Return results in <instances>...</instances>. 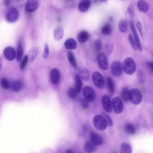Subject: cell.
Returning a JSON list of instances; mask_svg holds the SVG:
<instances>
[{"mask_svg":"<svg viewBox=\"0 0 153 153\" xmlns=\"http://www.w3.org/2000/svg\"><path fill=\"white\" fill-rule=\"evenodd\" d=\"M6 20L10 23L16 22L19 18V12L17 9L15 7L10 8L6 13Z\"/></svg>","mask_w":153,"mask_h":153,"instance_id":"5","label":"cell"},{"mask_svg":"<svg viewBox=\"0 0 153 153\" xmlns=\"http://www.w3.org/2000/svg\"><path fill=\"white\" fill-rule=\"evenodd\" d=\"M128 15L131 17V18H133L135 17V9H134V6L132 4H130L128 7H127V9Z\"/></svg>","mask_w":153,"mask_h":153,"instance_id":"38","label":"cell"},{"mask_svg":"<svg viewBox=\"0 0 153 153\" xmlns=\"http://www.w3.org/2000/svg\"><path fill=\"white\" fill-rule=\"evenodd\" d=\"M91 6V2L90 0H82L78 6L79 10L83 13L86 12Z\"/></svg>","mask_w":153,"mask_h":153,"instance_id":"15","label":"cell"},{"mask_svg":"<svg viewBox=\"0 0 153 153\" xmlns=\"http://www.w3.org/2000/svg\"><path fill=\"white\" fill-rule=\"evenodd\" d=\"M83 94L85 97V99L88 102H92L95 100V93L93 89L89 86H85L83 89Z\"/></svg>","mask_w":153,"mask_h":153,"instance_id":"6","label":"cell"},{"mask_svg":"<svg viewBox=\"0 0 153 153\" xmlns=\"http://www.w3.org/2000/svg\"><path fill=\"white\" fill-rule=\"evenodd\" d=\"M123 71L127 75H132L136 69V65L135 60L131 57L126 58L122 65Z\"/></svg>","mask_w":153,"mask_h":153,"instance_id":"1","label":"cell"},{"mask_svg":"<svg viewBox=\"0 0 153 153\" xmlns=\"http://www.w3.org/2000/svg\"><path fill=\"white\" fill-rule=\"evenodd\" d=\"M101 32L104 35H109L112 32V29L110 25L107 24L103 26V27L101 29Z\"/></svg>","mask_w":153,"mask_h":153,"instance_id":"32","label":"cell"},{"mask_svg":"<svg viewBox=\"0 0 153 153\" xmlns=\"http://www.w3.org/2000/svg\"><path fill=\"white\" fill-rule=\"evenodd\" d=\"M112 73L115 76H119L122 74L123 68L121 63L118 61H114L111 66Z\"/></svg>","mask_w":153,"mask_h":153,"instance_id":"9","label":"cell"},{"mask_svg":"<svg viewBox=\"0 0 153 153\" xmlns=\"http://www.w3.org/2000/svg\"><path fill=\"white\" fill-rule=\"evenodd\" d=\"M64 46L68 50H75L77 47V43L73 38H69L65 41Z\"/></svg>","mask_w":153,"mask_h":153,"instance_id":"19","label":"cell"},{"mask_svg":"<svg viewBox=\"0 0 153 153\" xmlns=\"http://www.w3.org/2000/svg\"><path fill=\"white\" fill-rule=\"evenodd\" d=\"M112 108L117 114H121L123 110V104L119 97L114 98L112 101Z\"/></svg>","mask_w":153,"mask_h":153,"instance_id":"8","label":"cell"},{"mask_svg":"<svg viewBox=\"0 0 153 153\" xmlns=\"http://www.w3.org/2000/svg\"><path fill=\"white\" fill-rule=\"evenodd\" d=\"M129 90H128L127 88H124L122 89L121 95V98L125 102L129 101Z\"/></svg>","mask_w":153,"mask_h":153,"instance_id":"33","label":"cell"},{"mask_svg":"<svg viewBox=\"0 0 153 153\" xmlns=\"http://www.w3.org/2000/svg\"><path fill=\"white\" fill-rule=\"evenodd\" d=\"M92 80L95 86L98 89H102L105 86L104 76L98 71H95L92 74Z\"/></svg>","mask_w":153,"mask_h":153,"instance_id":"4","label":"cell"},{"mask_svg":"<svg viewBox=\"0 0 153 153\" xmlns=\"http://www.w3.org/2000/svg\"><path fill=\"white\" fill-rule=\"evenodd\" d=\"M64 35V29L63 28L62 26H58L57 27L53 32V37L55 40L59 41H60Z\"/></svg>","mask_w":153,"mask_h":153,"instance_id":"17","label":"cell"},{"mask_svg":"<svg viewBox=\"0 0 153 153\" xmlns=\"http://www.w3.org/2000/svg\"><path fill=\"white\" fill-rule=\"evenodd\" d=\"M29 61V58H28V56L25 55L22 59L21 60V65H20V68L21 70H23L25 69V68L26 67L28 62Z\"/></svg>","mask_w":153,"mask_h":153,"instance_id":"36","label":"cell"},{"mask_svg":"<svg viewBox=\"0 0 153 153\" xmlns=\"http://www.w3.org/2000/svg\"><path fill=\"white\" fill-rule=\"evenodd\" d=\"M67 57H68V61H69V63L71 65V66H72L75 69L77 68V66H76V62L75 57L74 54L71 51H69L68 53Z\"/></svg>","mask_w":153,"mask_h":153,"instance_id":"24","label":"cell"},{"mask_svg":"<svg viewBox=\"0 0 153 153\" xmlns=\"http://www.w3.org/2000/svg\"><path fill=\"white\" fill-rule=\"evenodd\" d=\"M115 153H116V152H115Z\"/></svg>","mask_w":153,"mask_h":153,"instance_id":"50","label":"cell"},{"mask_svg":"<svg viewBox=\"0 0 153 153\" xmlns=\"http://www.w3.org/2000/svg\"><path fill=\"white\" fill-rule=\"evenodd\" d=\"M38 0H27L25 5V10L29 13L34 12L38 7Z\"/></svg>","mask_w":153,"mask_h":153,"instance_id":"12","label":"cell"},{"mask_svg":"<svg viewBox=\"0 0 153 153\" xmlns=\"http://www.w3.org/2000/svg\"><path fill=\"white\" fill-rule=\"evenodd\" d=\"M65 153H74V151L71 149H68L66 151Z\"/></svg>","mask_w":153,"mask_h":153,"instance_id":"47","label":"cell"},{"mask_svg":"<svg viewBox=\"0 0 153 153\" xmlns=\"http://www.w3.org/2000/svg\"><path fill=\"white\" fill-rule=\"evenodd\" d=\"M118 28L120 31L122 32V33H125L127 31V29H128V24L127 22L124 21V20H122L121 21L119 24H118Z\"/></svg>","mask_w":153,"mask_h":153,"instance_id":"27","label":"cell"},{"mask_svg":"<svg viewBox=\"0 0 153 153\" xmlns=\"http://www.w3.org/2000/svg\"><path fill=\"white\" fill-rule=\"evenodd\" d=\"M82 106L84 108H88L89 107V104L88 102L85 100V99H83L82 101Z\"/></svg>","mask_w":153,"mask_h":153,"instance_id":"45","label":"cell"},{"mask_svg":"<svg viewBox=\"0 0 153 153\" xmlns=\"http://www.w3.org/2000/svg\"><path fill=\"white\" fill-rule=\"evenodd\" d=\"M95 48L96 49V50L97 51H99L101 49H102V41L100 40H97L95 41Z\"/></svg>","mask_w":153,"mask_h":153,"instance_id":"40","label":"cell"},{"mask_svg":"<svg viewBox=\"0 0 153 153\" xmlns=\"http://www.w3.org/2000/svg\"><path fill=\"white\" fill-rule=\"evenodd\" d=\"M4 56L9 61H13L16 57V52L15 49L12 47H7L3 51Z\"/></svg>","mask_w":153,"mask_h":153,"instance_id":"10","label":"cell"},{"mask_svg":"<svg viewBox=\"0 0 153 153\" xmlns=\"http://www.w3.org/2000/svg\"><path fill=\"white\" fill-rule=\"evenodd\" d=\"M89 34L86 31H80L77 35V40L80 43H85L89 39Z\"/></svg>","mask_w":153,"mask_h":153,"instance_id":"21","label":"cell"},{"mask_svg":"<svg viewBox=\"0 0 153 153\" xmlns=\"http://www.w3.org/2000/svg\"><path fill=\"white\" fill-rule=\"evenodd\" d=\"M38 53V47H34L30 52L29 55L28 56L29 58V60L30 62H32L34 60V59H35V57H37V55Z\"/></svg>","mask_w":153,"mask_h":153,"instance_id":"28","label":"cell"},{"mask_svg":"<svg viewBox=\"0 0 153 153\" xmlns=\"http://www.w3.org/2000/svg\"><path fill=\"white\" fill-rule=\"evenodd\" d=\"M90 141L95 145H101L103 143V140L101 136L95 132H92L90 135Z\"/></svg>","mask_w":153,"mask_h":153,"instance_id":"18","label":"cell"},{"mask_svg":"<svg viewBox=\"0 0 153 153\" xmlns=\"http://www.w3.org/2000/svg\"><path fill=\"white\" fill-rule=\"evenodd\" d=\"M23 55H24V49L22 47V44L20 43L18 45V50H17V53H16V59L18 62H21L23 58Z\"/></svg>","mask_w":153,"mask_h":153,"instance_id":"25","label":"cell"},{"mask_svg":"<svg viewBox=\"0 0 153 153\" xmlns=\"http://www.w3.org/2000/svg\"><path fill=\"white\" fill-rule=\"evenodd\" d=\"M136 27H137V29L140 34V35L141 36L143 35V32H142V24L140 23V22L138 21L137 23H136Z\"/></svg>","mask_w":153,"mask_h":153,"instance_id":"44","label":"cell"},{"mask_svg":"<svg viewBox=\"0 0 153 153\" xmlns=\"http://www.w3.org/2000/svg\"><path fill=\"white\" fill-rule=\"evenodd\" d=\"M82 80L85 82H88L89 79V72L88 70L85 68H82L79 70V74Z\"/></svg>","mask_w":153,"mask_h":153,"instance_id":"22","label":"cell"},{"mask_svg":"<svg viewBox=\"0 0 153 153\" xmlns=\"http://www.w3.org/2000/svg\"><path fill=\"white\" fill-rule=\"evenodd\" d=\"M147 65L150 68L151 70L152 71H153V63L152 62H148L147 63Z\"/></svg>","mask_w":153,"mask_h":153,"instance_id":"46","label":"cell"},{"mask_svg":"<svg viewBox=\"0 0 153 153\" xmlns=\"http://www.w3.org/2000/svg\"><path fill=\"white\" fill-rule=\"evenodd\" d=\"M129 101L135 105L139 104L142 101V93L138 89H133L129 90Z\"/></svg>","mask_w":153,"mask_h":153,"instance_id":"2","label":"cell"},{"mask_svg":"<svg viewBox=\"0 0 153 153\" xmlns=\"http://www.w3.org/2000/svg\"><path fill=\"white\" fill-rule=\"evenodd\" d=\"M49 44L46 43L44 45V51H43V57L44 59H46L49 56V53H50V50H49Z\"/></svg>","mask_w":153,"mask_h":153,"instance_id":"39","label":"cell"},{"mask_svg":"<svg viewBox=\"0 0 153 153\" xmlns=\"http://www.w3.org/2000/svg\"><path fill=\"white\" fill-rule=\"evenodd\" d=\"M50 80L52 84L57 85L60 80V74L58 69L53 68L50 72Z\"/></svg>","mask_w":153,"mask_h":153,"instance_id":"14","label":"cell"},{"mask_svg":"<svg viewBox=\"0 0 153 153\" xmlns=\"http://www.w3.org/2000/svg\"><path fill=\"white\" fill-rule=\"evenodd\" d=\"M137 6L138 9L143 13H146L149 9V5L146 0H138Z\"/></svg>","mask_w":153,"mask_h":153,"instance_id":"16","label":"cell"},{"mask_svg":"<svg viewBox=\"0 0 153 153\" xmlns=\"http://www.w3.org/2000/svg\"><path fill=\"white\" fill-rule=\"evenodd\" d=\"M107 85L110 92H111V93H113L115 90V86H114L113 80L110 77H108L107 79Z\"/></svg>","mask_w":153,"mask_h":153,"instance_id":"34","label":"cell"},{"mask_svg":"<svg viewBox=\"0 0 153 153\" xmlns=\"http://www.w3.org/2000/svg\"><path fill=\"white\" fill-rule=\"evenodd\" d=\"M113 46L112 44H108L105 47V51L108 54H110L111 53L113 50Z\"/></svg>","mask_w":153,"mask_h":153,"instance_id":"43","label":"cell"},{"mask_svg":"<svg viewBox=\"0 0 153 153\" xmlns=\"http://www.w3.org/2000/svg\"><path fill=\"white\" fill-rule=\"evenodd\" d=\"M74 89L76 92L80 93L82 89V80L77 74L75 76V85H74Z\"/></svg>","mask_w":153,"mask_h":153,"instance_id":"20","label":"cell"},{"mask_svg":"<svg viewBox=\"0 0 153 153\" xmlns=\"http://www.w3.org/2000/svg\"><path fill=\"white\" fill-rule=\"evenodd\" d=\"M68 96L71 98V99H75L76 97V95H77V93L76 92V91L75 90L74 88H71L69 89L68 91Z\"/></svg>","mask_w":153,"mask_h":153,"instance_id":"37","label":"cell"},{"mask_svg":"<svg viewBox=\"0 0 153 153\" xmlns=\"http://www.w3.org/2000/svg\"><path fill=\"white\" fill-rule=\"evenodd\" d=\"M1 85L2 86L3 88H4V89H9L11 87V85L10 83V82H9V80L5 78H3L1 80Z\"/></svg>","mask_w":153,"mask_h":153,"instance_id":"35","label":"cell"},{"mask_svg":"<svg viewBox=\"0 0 153 153\" xmlns=\"http://www.w3.org/2000/svg\"><path fill=\"white\" fill-rule=\"evenodd\" d=\"M5 4L6 6H9V0H5Z\"/></svg>","mask_w":153,"mask_h":153,"instance_id":"48","label":"cell"},{"mask_svg":"<svg viewBox=\"0 0 153 153\" xmlns=\"http://www.w3.org/2000/svg\"><path fill=\"white\" fill-rule=\"evenodd\" d=\"M137 76H138V80L140 83L143 84L145 83L146 76H145L144 71H143L142 69H139L137 72Z\"/></svg>","mask_w":153,"mask_h":153,"instance_id":"30","label":"cell"},{"mask_svg":"<svg viewBox=\"0 0 153 153\" xmlns=\"http://www.w3.org/2000/svg\"><path fill=\"white\" fill-rule=\"evenodd\" d=\"M104 117L105 118V121L107 122V125L110 126H113V121L111 120V118L107 114H104Z\"/></svg>","mask_w":153,"mask_h":153,"instance_id":"42","label":"cell"},{"mask_svg":"<svg viewBox=\"0 0 153 153\" xmlns=\"http://www.w3.org/2000/svg\"><path fill=\"white\" fill-rule=\"evenodd\" d=\"M11 87L15 92H19L22 89L23 85L21 81L16 80L12 83Z\"/></svg>","mask_w":153,"mask_h":153,"instance_id":"26","label":"cell"},{"mask_svg":"<svg viewBox=\"0 0 153 153\" xmlns=\"http://www.w3.org/2000/svg\"><path fill=\"white\" fill-rule=\"evenodd\" d=\"M99 1L101 2H102V3H105L106 1H107V0H99Z\"/></svg>","mask_w":153,"mask_h":153,"instance_id":"49","label":"cell"},{"mask_svg":"<svg viewBox=\"0 0 153 153\" xmlns=\"http://www.w3.org/2000/svg\"><path fill=\"white\" fill-rule=\"evenodd\" d=\"M120 153H132L130 145L127 143H123L121 146Z\"/></svg>","mask_w":153,"mask_h":153,"instance_id":"29","label":"cell"},{"mask_svg":"<svg viewBox=\"0 0 153 153\" xmlns=\"http://www.w3.org/2000/svg\"><path fill=\"white\" fill-rule=\"evenodd\" d=\"M102 104L104 110L107 113L112 111V102L110 97L108 95H105L102 98Z\"/></svg>","mask_w":153,"mask_h":153,"instance_id":"11","label":"cell"},{"mask_svg":"<svg viewBox=\"0 0 153 153\" xmlns=\"http://www.w3.org/2000/svg\"><path fill=\"white\" fill-rule=\"evenodd\" d=\"M125 130L126 132L130 135H133L136 132L135 126L131 123H127L125 126Z\"/></svg>","mask_w":153,"mask_h":153,"instance_id":"31","label":"cell"},{"mask_svg":"<svg viewBox=\"0 0 153 153\" xmlns=\"http://www.w3.org/2000/svg\"><path fill=\"white\" fill-rule=\"evenodd\" d=\"M97 62L101 69L107 71L108 69L109 64L107 56L104 53H99L97 56Z\"/></svg>","mask_w":153,"mask_h":153,"instance_id":"7","label":"cell"},{"mask_svg":"<svg viewBox=\"0 0 153 153\" xmlns=\"http://www.w3.org/2000/svg\"><path fill=\"white\" fill-rule=\"evenodd\" d=\"M130 27H131V29L133 32V38L134 39V41L135 42L136 44V46L137 48V50H139V51H142V44H141V42L139 37V35L136 30V28L134 26V24L132 22H130Z\"/></svg>","mask_w":153,"mask_h":153,"instance_id":"13","label":"cell"},{"mask_svg":"<svg viewBox=\"0 0 153 153\" xmlns=\"http://www.w3.org/2000/svg\"><path fill=\"white\" fill-rule=\"evenodd\" d=\"M128 40H129V43H130V44H131L132 48H133V49H135V50H137V48H136V44H135V42L134 39H133V36H132L131 34L129 35V36H128Z\"/></svg>","mask_w":153,"mask_h":153,"instance_id":"41","label":"cell"},{"mask_svg":"<svg viewBox=\"0 0 153 153\" xmlns=\"http://www.w3.org/2000/svg\"><path fill=\"white\" fill-rule=\"evenodd\" d=\"M95 146L96 145H94L91 141L87 142H86V143L85 144V146H84L85 151L87 153H93L96 149Z\"/></svg>","mask_w":153,"mask_h":153,"instance_id":"23","label":"cell"},{"mask_svg":"<svg viewBox=\"0 0 153 153\" xmlns=\"http://www.w3.org/2000/svg\"><path fill=\"white\" fill-rule=\"evenodd\" d=\"M93 123L96 129L99 130H104L108 126L105 118L101 115H95L93 119Z\"/></svg>","mask_w":153,"mask_h":153,"instance_id":"3","label":"cell"}]
</instances>
